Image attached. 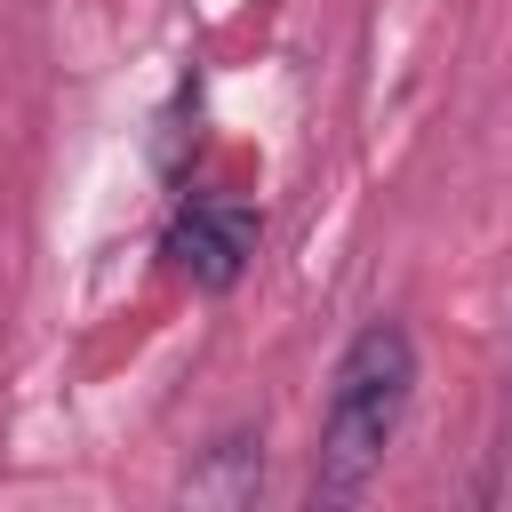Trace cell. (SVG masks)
<instances>
[{
	"mask_svg": "<svg viewBox=\"0 0 512 512\" xmlns=\"http://www.w3.org/2000/svg\"><path fill=\"white\" fill-rule=\"evenodd\" d=\"M416 400V336L400 320H368L336 376H328V408H320V440H312V504H360L368 480L384 472L400 416Z\"/></svg>",
	"mask_w": 512,
	"mask_h": 512,
	"instance_id": "obj_1",
	"label": "cell"
},
{
	"mask_svg": "<svg viewBox=\"0 0 512 512\" xmlns=\"http://www.w3.org/2000/svg\"><path fill=\"white\" fill-rule=\"evenodd\" d=\"M256 240H264V216L248 208V200H192V208H176V224H168V240H160V256H168V272L176 280H192V288H208V296H224L248 264H256Z\"/></svg>",
	"mask_w": 512,
	"mask_h": 512,
	"instance_id": "obj_2",
	"label": "cell"
},
{
	"mask_svg": "<svg viewBox=\"0 0 512 512\" xmlns=\"http://www.w3.org/2000/svg\"><path fill=\"white\" fill-rule=\"evenodd\" d=\"M184 496H192V504H224V512L256 504V496H264V440H256V432H224V440L184 472Z\"/></svg>",
	"mask_w": 512,
	"mask_h": 512,
	"instance_id": "obj_3",
	"label": "cell"
}]
</instances>
